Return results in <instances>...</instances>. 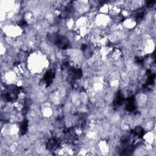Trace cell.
I'll return each mask as SVG.
<instances>
[{
  "label": "cell",
  "mask_w": 156,
  "mask_h": 156,
  "mask_svg": "<svg viewBox=\"0 0 156 156\" xmlns=\"http://www.w3.org/2000/svg\"><path fill=\"white\" fill-rule=\"evenodd\" d=\"M49 40L62 49H67L70 45L69 40L63 35H59L55 34L49 35Z\"/></svg>",
  "instance_id": "1"
},
{
  "label": "cell",
  "mask_w": 156,
  "mask_h": 156,
  "mask_svg": "<svg viewBox=\"0 0 156 156\" xmlns=\"http://www.w3.org/2000/svg\"><path fill=\"white\" fill-rule=\"evenodd\" d=\"M82 71L79 68H72L69 70L68 79L71 82H74L82 76Z\"/></svg>",
  "instance_id": "2"
},
{
  "label": "cell",
  "mask_w": 156,
  "mask_h": 156,
  "mask_svg": "<svg viewBox=\"0 0 156 156\" xmlns=\"http://www.w3.org/2000/svg\"><path fill=\"white\" fill-rule=\"evenodd\" d=\"M55 76V72L53 70H49L45 73L43 79H42V83L45 85L46 87L49 86L53 82V80Z\"/></svg>",
  "instance_id": "3"
},
{
  "label": "cell",
  "mask_w": 156,
  "mask_h": 156,
  "mask_svg": "<svg viewBox=\"0 0 156 156\" xmlns=\"http://www.w3.org/2000/svg\"><path fill=\"white\" fill-rule=\"evenodd\" d=\"M60 141L56 138L49 139L46 144V147L49 150H55L60 146Z\"/></svg>",
  "instance_id": "4"
},
{
  "label": "cell",
  "mask_w": 156,
  "mask_h": 156,
  "mask_svg": "<svg viewBox=\"0 0 156 156\" xmlns=\"http://www.w3.org/2000/svg\"><path fill=\"white\" fill-rule=\"evenodd\" d=\"M136 100L134 96H131L127 99L126 108L127 111L132 112L136 109Z\"/></svg>",
  "instance_id": "5"
},
{
  "label": "cell",
  "mask_w": 156,
  "mask_h": 156,
  "mask_svg": "<svg viewBox=\"0 0 156 156\" xmlns=\"http://www.w3.org/2000/svg\"><path fill=\"white\" fill-rule=\"evenodd\" d=\"M131 134L137 138H142L144 135V130L141 127H136L134 130L131 131Z\"/></svg>",
  "instance_id": "6"
},
{
  "label": "cell",
  "mask_w": 156,
  "mask_h": 156,
  "mask_svg": "<svg viewBox=\"0 0 156 156\" xmlns=\"http://www.w3.org/2000/svg\"><path fill=\"white\" fill-rule=\"evenodd\" d=\"M134 149V147L132 145H129V144L126 145H124V147L121 150V154L124 155H130L133 152Z\"/></svg>",
  "instance_id": "7"
},
{
  "label": "cell",
  "mask_w": 156,
  "mask_h": 156,
  "mask_svg": "<svg viewBox=\"0 0 156 156\" xmlns=\"http://www.w3.org/2000/svg\"><path fill=\"white\" fill-rule=\"evenodd\" d=\"M124 101V97L123 96V94L121 92H119L117 93V96L115 99L114 101V104L115 105H121Z\"/></svg>",
  "instance_id": "8"
},
{
  "label": "cell",
  "mask_w": 156,
  "mask_h": 156,
  "mask_svg": "<svg viewBox=\"0 0 156 156\" xmlns=\"http://www.w3.org/2000/svg\"><path fill=\"white\" fill-rule=\"evenodd\" d=\"M28 127V122L27 120L24 119L23 121L20 123V132L22 135H24L26 133Z\"/></svg>",
  "instance_id": "9"
},
{
  "label": "cell",
  "mask_w": 156,
  "mask_h": 156,
  "mask_svg": "<svg viewBox=\"0 0 156 156\" xmlns=\"http://www.w3.org/2000/svg\"><path fill=\"white\" fill-rule=\"evenodd\" d=\"M154 79H155L154 74H151L149 75L146 82V86H151V85L153 84V83L154 82Z\"/></svg>",
  "instance_id": "10"
},
{
  "label": "cell",
  "mask_w": 156,
  "mask_h": 156,
  "mask_svg": "<svg viewBox=\"0 0 156 156\" xmlns=\"http://www.w3.org/2000/svg\"><path fill=\"white\" fill-rule=\"evenodd\" d=\"M129 141H130V137H129V136H123L121 140V142L123 145H128L129 143Z\"/></svg>",
  "instance_id": "11"
},
{
  "label": "cell",
  "mask_w": 156,
  "mask_h": 156,
  "mask_svg": "<svg viewBox=\"0 0 156 156\" xmlns=\"http://www.w3.org/2000/svg\"><path fill=\"white\" fill-rule=\"evenodd\" d=\"M144 17V12L143 11H138L136 14V20H140Z\"/></svg>",
  "instance_id": "12"
},
{
  "label": "cell",
  "mask_w": 156,
  "mask_h": 156,
  "mask_svg": "<svg viewBox=\"0 0 156 156\" xmlns=\"http://www.w3.org/2000/svg\"><path fill=\"white\" fill-rule=\"evenodd\" d=\"M27 23L26 22V21L25 20H22V21H20V23H19V25L20 26H26Z\"/></svg>",
  "instance_id": "13"
}]
</instances>
